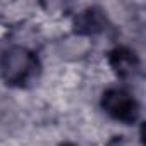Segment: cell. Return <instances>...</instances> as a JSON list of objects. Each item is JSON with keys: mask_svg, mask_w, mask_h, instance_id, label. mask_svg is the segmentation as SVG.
<instances>
[{"mask_svg": "<svg viewBox=\"0 0 146 146\" xmlns=\"http://www.w3.org/2000/svg\"><path fill=\"white\" fill-rule=\"evenodd\" d=\"M102 107L113 120L134 124L139 119V103L136 96L124 88H110L102 96Z\"/></svg>", "mask_w": 146, "mask_h": 146, "instance_id": "2", "label": "cell"}, {"mask_svg": "<svg viewBox=\"0 0 146 146\" xmlns=\"http://www.w3.org/2000/svg\"><path fill=\"white\" fill-rule=\"evenodd\" d=\"M60 146H78V144H74V143H64V144H60Z\"/></svg>", "mask_w": 146, "mask_h": 146, "instance_id": "5", "label": "cell"}, {"mask_svg": "<svg viewBox=\"0 0 146 146\" xmlns=\"http://www.w3.org/2000/svg\"><path fill=\"white\" fill-rule=\"evenodd\" d=\"M40 60L26 46H9L0 55V76L5 84L14 88H26L40 76Z\"/></svg>", "mask_w": 146, "mask_h": 146, "instance_id": "1", "label": "cell"}, {"mask_svg": "<svg viewBox=\"0 0 146 146\" xmlns=\"http://www.w3.org/2000/svg\"><path fill=\"white\" fill-rule=\"evenodd\" d=\"M110 65L122 79H131L139 72V58L129 48H115L110 53Z\"/></svg>", "mask_w": 146, "mask_h": 146, "instance_id": "3", "label": "cell"}, {"mask_svg": "<svg viewBox=\"0 0 146 146\" xmlns=\"http://www.w3.org/2000/svg\"><path fill=\"white\" fill-rule=\"evenodd\" d=\"M103 26H105V16L98 9H86L81 14H78V17H76L78 35H81V36L100 33L103 29Z\"/></svg>", "mask_w": 146, "mask_h": 146, "instance_id": "4", "label": "cell"}]
</instances>
